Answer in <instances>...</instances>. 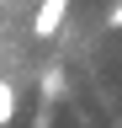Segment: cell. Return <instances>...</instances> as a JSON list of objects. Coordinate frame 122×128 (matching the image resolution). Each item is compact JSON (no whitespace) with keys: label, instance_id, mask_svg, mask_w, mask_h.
Listing matches in <instances>:
<instances>
[{"label":"cell","instance_id":"6da1fadb","mask_svg":"<svg viewBox=\"0 0 122 128\" xmlns=\"http://www.w3.org/2000/svg\"><path fill=\"white\" fill-rule=\"evenodd\" d=\"M64 11H69V0H42L37 16H32V38H53L64 27Z\"/></svg>","mask_w":122,"mask_h":128},{"label":"cell","instance_id":"7a4b0ae2","mask_svg":"<svg viewBox=\"0 0 122 128\" xmlns=\"http://www.w3.org/2000/svg\"><path fill=\"white\" fill-rule=\"evenodd\" d=\"M11 118H16V86L0 80V123H11Z\"/></svg>","mask_w":122,"mask_h":128},{"label":"cell","instance_id":"3957f363","mask_svg":"<svg viewBox=\"0 0 122 128\" xmlns=\"http://www.w3.org/2000/svg\"><path fill=\"white\" fill-rule=\"evenodd\" d=\"M106 27H122V0H117L112 11H106Z\"/></svg>","mask_w":122,"mask_h":128}]
</instances>
